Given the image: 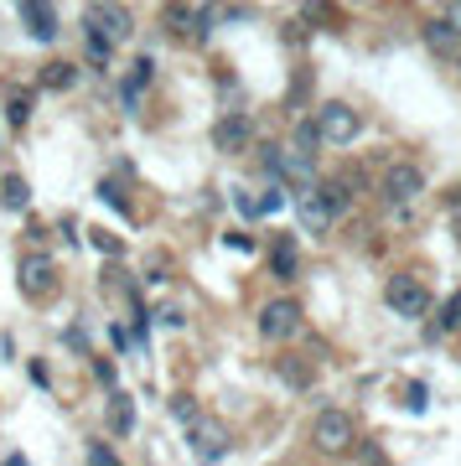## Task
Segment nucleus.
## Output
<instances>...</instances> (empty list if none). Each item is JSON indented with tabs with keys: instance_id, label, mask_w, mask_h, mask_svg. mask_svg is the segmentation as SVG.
Instances as JSON below:
<instances>
[{
	"instance_id": "1",
	"label": "nucleus",
	"mask_w": 461,
	"mask_h": 466,
	"mask_svg": "<svg viewBox=\"0 0 461 466\" xmlns=\"http://www.w3.org/2000/svg\"><path fill=\"white\" fill-rule=\"evenodd\" d=\"M316 140H322V146H353V140H358V109H353V104H343V99H327L322 104V109H316Z\"/></svg>"
},
{
	"instance_id": "2",
	"label": "nucleus",
	"mask_w": 461,
	"mask_h": 466,
	"mask_svg": "<svg viewBox=\"0 0 461 466\" xmlns=\"http://www.w3.org/2000/svg\"><path fill=\"white\" fill-rule=\"evenodd\" d=\"M384 306L394 311V317L405 321H420L430 311V290L420 275H389V285H384Z\"/></svg>"
},
{
	"instance_id": "3",
	"label": "nucleus",
	"mask_w": 461,
	"mask_h": 466,
	"mask_svg": "<svg viewBox=\"0 0 461 466\" xmlns=\"http://www.w3.org/2000/svg\"><path fill=\"white\" fill-rule=\"evenodd\" d=\"M312 441H316L322 456H343V451H353V441H358V425H353L347 410H322V415L312 420Z\"/></svg>"
},
{
	"instance_id": "4",
	"label": "nucleus",
	"mask_w": 461,
	"mask_h": 466,
	"mask_svg": "<svg viewBox=\"0 0 461 466\" xmlns=\"http://www.w3.org/2000/svg\"><path fill=\"white\" fill-rule=\"evenodd\" d=\"M301 332V306L296 300H264L260 306V337H270V342H285V337Z\"/></svg>"
},
{
	"instance_id": "5",
	"label": "nucleus",
	"mask_w": 461,
	"mask_h": 466,
	"mask_svg": "<svg viewBox=\"0 0 461 466\" xmlns=\"http://www.w3.org/2000/svg\"><path fill=\"white\" fill-rule=\"evenodd\" d=\"M420 187H425V171H420V167H410V161H394V167L384 171L379 192H384V202H394V208H405V202H415V198H420Z\"/></svg>"
},
{
	"instance_id": "6",
	"label": "nucleus",
	"mask_w": 461,
	"mask_h": 466,
	"mask_svg": "<svg viewBox=\"0 0 461 466\" xmlns=\"http://www.w3.org/2000/svg\"><path fill=\"white\" fill-rule=\"evenodd\" d=\"M83 26H94V32L104 36V42H130V11L125 5H94L88 16H83Z\"/></svg>"
},
{
	"instance_id": "7",
	"label": "nucleus",
	"mask_w": 461,
	"mask_h": 466,
	"mask_svg": "<svg viewBox=\"0 0 461 466\" xmlns=\"http://www.w3.org/2000/svg\"><path fill=\"white\" fill-rule=\"evenodd\" d=\"M16 280H21V290H26L32 300H42L52 290V259H47V254H21Z\"/></svg>"
},
{
	"instance_id": "8",
	"label": "nucleus",
	"mask_w": 461,
	"mask_h": 466,
	"mask_svg": "<svg viewBox=\"0 0 461 466\" xmlns=\"http://www.w3.org/2000/svg\"><path fill=\"white\" fill-rule=\"evenodd\" d=\"M208 21H213L208 5H171V11H166V26H171L177 36H187V42L208 36Z\"/></svg>"
},
{
	"instance_id": "9",
	"label": "nucleus",
	"mask_w": 461,
	"mask_h": 466,
	"mask_svg": "<svg viewBox=\"0 0 461 466\" xmlns=\"http://www.w3.org/2000/svg\"><path fill=\"white\" fill-rule=\"evenodd\" d=\"M192 446H198V456L208 466L218 461V456H229V431H223V425H213V420H198V425H192Z\"/></svg>"
},
{
	"instance_id": "10",
	"label": "nucleus",
	"mask_w": 461,
	"mask_h": 466,
	"mask_svg": "<svg viewBox=\"0 0 461 466\" xmlns=\"http://www.w3.org/2000/svg\"><path fill=\"white\" fill-rule=\"evenodd\" d=\"M249 135H254V125H249L244 115H223V119L213 125V146H218V150H244Z\"/></svg>"
},
{
	"instance_id": "11",
	"label": "nucleus",
	"mask_w": 461,
	"mask_h": 466,
	"mask_svg": "<svg viewBox=\"0 0 461 466\" xmlns=\"http://www.w3.org/2000/svg\"><path fill=\"white\" fill-rule=\"evenodd\" d=\"M21 26H26L36 42H52V36H57V16H52L47 5H36V0H26V5H21Z\"/></svg>"
},
{
	"instance_id": "12",
	"label": "nucleus",
	"mask_w": 461,
	"mask_h": 466,
	"mask_svg": "<svg viewBox=\"0 0 461 466\" xmlns=\"http://www.w3.org/2000/svg\"><path fill=\"white\" fill-rule=\"evenodd\" d=\"M425 47L441 52V57H456V52H461V32L451 26V21H425Z\"/></svg>"
},
{
	"instance_id": "13",
	"label": "nucleus",
	"mask_w": 461,
	"mask_h": 466,
	"mask_svg": "<svg viewBox=\"0 0 461 466\" xmlns=\"http://www.w3.org/2000/svg\"><path fill=\"white\" fill-rule=\"evenodd\" d=\"M109 431H115V435H130L135 431V400H130V394H119V389L109 394Z\"/></svg>"
},
{
	"instance_id": "14",
	"label": "nucleus",
	"mask_w": 461,
	"mask_h": 466,
	"mask_svg": "<svg viewBox=\"0 0 461 466\" xmlns=\"http://www.w3.org/2000/svg\"><path fill=\"white\" fill-rule=\"evenodd\" d=\"M301 218H306V228H316V233L332 223L327 202H322V192H316V187H312V192H301Z\"/></svg>"
},
{
	"instance_id": "15",
	"label": "nucleus",
	"mask_w": 461,
	"mask_h": 466,
	"mask_svg": "<svg viewBox=\"0 0 461 466\" xmlns=\"http://www.w3.org/2000/svg\"><path fill=\"white\" fill-rule=\"evenodd\" d=\"M73 78H78V67H73V63H63V57L42 67V88H73Z\"/></svg>"
},
{
	"instance_id": "16",
	"label": "nucleus",
	"mask_w": 461,
	"mask_h": 466,
	"mask_svg": "<svg viewBox=\"0 0 461 466\" xmlns=\"http://www.w3.org/2000/svg\"><path fill=\"white\" fill-rule=\"evenodd\" d=\"M0 202H5V208H26V202H32V187L21 182V177H5V182H0Z\"/></svg>"
},
{
	"instance_id": "17",
	"label": "nucleus",
	"mask_w": 461,
	"mask_h": 466,
	"mask_svg": "<svg viewBox=\"0 0 461 466\" xmlns=\"http://www.w3.org/2000/svg\"><path fill=\"white\" fill-rule=\"evenodd\" d=\"M270 265H275L281 280H291V275H296V244H291V238H275V259H270Z\"/></svg>"
},
{
	"instance_id": "18",
	"label": "nucleus",
	"mask_w": 461,
	"mask_h": 466,
	"mask_svg": "<svg viewBox=\"0 0 461 466\" xmlns=\"http://www.w3.org/2000/svg\"><path fill=\"white\" fill-rule=\"evenodd\" d=\"M171 415L181 420V425H187V431H192V425H198V400H192V394H171Z\"/></svg>"
},
{
	"instance_id": "19",
	"label": "nucleus",
	"mask_w": 461,
	"mask_h": 466,
	"mask_svg": "<svg viewBox=\"0 0 461 466\" xmlns=\"http://www.w3.org/2000/svg\"><path fill=\"white\" fill-rule=\"evenodd\" d=\"M83 461L88 466H119V456L109 446H104V441H88V451H83Z\"/></svg>"
},
{
	"instance_id": "20",
	"label": "nucleus",
	"mask_w": 461,
	"mask_h": 466,
	"mask_svg": "<svg viewBox=\"0 0 461 466\" xmlns=\"http://www.w3.org/2000/svg\"><path fill=\"white\" fill-rule=\"evenodd\" d=\"M83 42H88V57H94V63H109V42H104L94 26H83Z\"/></svg>"
},
{
	"instance_id": "21",
	"label": "nucleus",
	"mask_w": 461,
	"mask_h": 466,
	"mask_svg": "<svg viewBox=\"0 0 461 466\" xmlns=\"http://www.w3.org/2000/svg\"><path fill=\"white\" fill-rule=\"evenodd\" d=\"M296 146H301V156L322 146V140H316V125H296Z\"/></svg>"
},
{
	"instance_id": "22",
	"label": "nucleus",
	"mask_w": 461,
	"mask_h": 466,
	"mask_svg": "<svg viewBox=\"0 0 461 466\" xmlns=\"http://www.w3.org/2000/svg\"><path fill=\"white\" fill-rule=\"evenodd\" d=\"M26 115H32V99L16 94V99H11V125H26Z\"/></svg>"
},
{
	"instance_id": "23",
	"label": "nucleus",
	"mask_w": 461,
	"mask_h": 466,
	"mask_svg": "<svg viewBox=\"0 0 461 466\" xmlns=\"http://www.w3.org/2000/svg\"><path fill=\"white\" fill-rule=\"evenodd\" d=\"M425 383H410V389H405V404H410V410H425Z\"/></svg>"
},
{
	"instance_id": "24",
	"label": "nucleus",
	"mask_w": 461,
	"mask_h": 466,
	"mask_svg": "<svg viewBox=\"0 0 461 466\" xmlns=\"http://www.w3.org/2000/svg\"><path fill=\"white\" fill-rule=\"evenodd\" d=\"M26 373H32V383H42V389H47V363H42V358H32V363H26Z\"/></svg>"
},
{
	"instance_id": "25",
	"label": "nucleus",
	"mask_w": 461,
	"mask_h": 466,
	"mask_svg": "<svg viewBox=\"0 0 461 466\" xmlns=\"http://www.w3.org/2000/svg\"><path fill=\"white\" fill-rule=\"evenodd\" d=\"M363 466H384V451L379 446H363Z\"/></svg>"
},
{
	"instance_id": "26",
	"label": "nucleus",
	"mask_w": 461,
	"mask_h": 466,
	"mask_svg": "<svg viewBox=\"0 0 461 466\" xmlns=\"http://www.w3.org/2000/svg\"><path fill=\"white\" fill-rule=\"evenodd\" d=\"M446 21H451V26H456V32H461V5H456V11H451V16H446Z\"/></svg>"
},
{
	"instance_id": "27",
	"label": "nucleus",
	"mask_w": 461,
	"mask_h": 466,
	"mask_svg": "<svg viewBox=\"0 0 461 466\" xmlns=\"http://www.w3.org/2000/svg\"><path fill=\"white\" fill-rule=\"evenodd\" d=\"M451 228H456V238H461V218H456V223H451Z\"/></svg>"
}]
</instances>
